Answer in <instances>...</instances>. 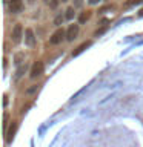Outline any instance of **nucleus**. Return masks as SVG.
<instances>
[{
  "label": "nucleus",
  "instance_id": "nucleus-1",
  "mask_svg": "<svg viewBox=\"0 0 143 147\" xmlns=\"http://www.w3.org/2000/svg\"><path fill=\"white\" fill-rule=\"evenodd\" d=\"M43 71H45L43 63H42V61H35L34 64H32V67H31L29 77H31V78H37V77H40L42 74H43Z\"/></svg>",
  "mask_w": 143,
  "mask_h": 147
},
{
  "label": "nucleus",
  "instance_id": "nucleus-2",
  "mask_svg": "<svg viewBox=\"0 0 143 147\" xmlns=\"http://www.w3.org/2000/svg\"><path fill=\"white\" fill-rule=\"evenodd\" d=\"M65 37H66V32H65L62 28H60V29H57L52 35H51L49 43H51V45H59V43H62V41H63Z\"/></svg>",
  "mask_w": 143,
  "mask_h": 147
},
{
  "label": "nucleus",
  "instance_id": "nucleus-3",
  "mask_svg": "<svg viewBox=\"0 0 143 147\" xmlns=\"http://www.w3.org/2000/svg\"><path fill=\"white\" fill-rule=\"evenodd\" d=\"M22 34H23V28L20 23H17L16 26H14V29H12V35H11V38L14 43H18V41L22 40Z\"/></svg>",
  "mask_w": 143,
  "mask_h": 147
},
{
  "label": "nucleus",
  "instance_id": "nucleus-4",
  "mask_svg": "<svg viewBox=\"0 0 143 147\" xmlns=\"http://www.w3.org/2000/svg\"><path fill=\"white\" fill-rule=\"evenodd\" d=\"M78 35V25H71L66 31V40L68 41H74Z\"/></svg>",
  "mask_w": 143,
  "mask_h": 147
},
{
  "label": "nucleus",
  "instance_id": "nucleus-5",
  "mask_svg": "<svg viewBox=\"0 0 143 147\" xmlns=\"http://www.w3.org/2000/svg\"><path fill=\"white\" fill-rule=\"evenodd\" d=\"M25 41L28 46H34L35 45V37H34V32H32V29H28L25 31Z\"/></svg>",
  "mask_w": 143,
  "mask_h": 147
},
{
  "label": "nucleus",
  "instance_id": "nucleus-6",
  "mask_svg": "<svg viewBox=\"0 0 143 147\" xmlns=\"http://www.w3.org/2000/svg\"><path fill=\"white\" fill-rule=\"evenodd\" d=\"M11 12L14 14H18L23 9V3H22V0H11Z\"/></svg>",
  "mask_w": 143,
  "mask_h": 147
},
{
  "label": "nucleus",
  "instance_id": "nucleus-7",
  "mask_svg": "<svg viewBox=\"0 0 143 147\" xmlns=\"http://www.w3.org/2000/svg\"><path fill=\"white\" fill-rule=\"evenodd\" d=\"M16 130H17V123H16V121H12L11 127H9V130L6 132V142H11V141H12V138H14V133H16Z\"/></svg>",
  "mask_w": 143,
  "mask_h": 147
},
{
  "label": "nucleus",
  "instance_id": "nucleus-8",
  "mask_svg": "<svg viewBox=\"0 0 143 147\" xmlns=\"http://www.w3.org/2000/svg\"><path fill=\"white\" fill-rule=\"evenodd\" d=\"M91 45H92V41H91V40H89V41H85V43H82V45L78 46V48H77L76 51H74V52H72V55H74V57H77L78 54H82L83 51H85V49H88Z\"/></svg>",
  "mask_w": 143,
  "mask_h": 147
},
{
  "label": "nucleus",
  "instance_id": "nucleus-9",
  "mask_svg": "<svg viewBox=\"0 0 143 147\" xmlns=\"http://www.w3.org/2000/svg\"><path fill=\"white\" fill-rule=\"evenodd\" d=\"M23 61H25V54H23V52H17L16 57H14V64H16V66H20Z\"/></svg>",
  "mask_w": 143,
  "mask_h": 147
},
{
  "label": "nucleus",
  "instance_id": "nucleus-10",
  "mask_svg": "<svg viewBox=\"0 0 143 147\" xmlns=\"http://www.w3.org/2000/svg\"><path fill=\"white\" fill-rule=\"evenodd\" d=\"M65 18H66V16H63V14H57V16H55V18H54V25H55V26H60V25L63 23Z\"/></svg>",
  "mask_w": 143,
  "mask_h": 147
},
{
  "label": "nucleus",
  "instance_id": "nucleus-11",
  "mask_svg": "<svg viewBox=\"0 0 143 147\" xmlns=\"http://www.w3.org/2000/svg\"><path fill=\"white\" fill-rule=\"evenodd\" d=\"M89 17H91V12H89V11L82 12V14H80V17H78V22H80V23H85V22L89 20Z\"/></svg>",
  "mask_w": 143,
  "mask_h": 147
},
{
  "label": "nucleus",
  "instance_id": "nucleus-12",
  "mask_svg": "<svg viewBox=\"0 0 143 147\" xmlns=\"http://www.w3.org/2000/svg\"><path fill=\"white\" fill-rule=\"evenodd\" d=\"M25 71H26V64H20L18 69H17V74H16V80H18V78L25 74Z\"/></svg>",
  "mask_w": 143,
  "mask_h": 147
},
{
  "label": "nucleus",
  "instance_id": "nucleus-13",
  "mask_svg": "<svg viewBox=\"0 0 143 147\" xmlns=\"http://www.w3.org/2000/svg\"><path fill=\"white\" fill-rule=\"evenodd\" d=\"M45 3L48 5V6H51L52 9H55L59 6V3H60V0H45Z\"/></svg>",
  "mask_w": 143,
  "mask_h": 147
},
{
  "label": "nucleus",
  "instance_id": "nucleus-14",
  "mask_svg": "<svg viewBox=\"0 0 143 147\" xmlns=\"http://www.w3.org/2000/svg\"><path fill=\"white\" fill-rule=\"evenodd\" d=\"M74 6H71V8H68L66 9V14H65V16H66V20H72L74 18Z\"/></svg>",
  "mask_w": 143,
  "mask_h": 147
},
{
  "label": "nucleus",
  "instance_id": "nucleus-15",
  "mask_svg": "<svg viewBox=\"0 0 143 147\" xmlns=\"http://www.w3.org/2000/svg\"><path fill=\"white\" fill-rule=\"evenodd\" d=\"M143 0H128L126 2V6H134V5H138V3H142Z\"/></svg>",
  "mask_w": 143,
  "mask_h": 147
},
{
  "label": "nucleus",
  "instance_id": "nucleus-16",
  "mask_svg": "<svg viewBox=\"0 0 143 147\" xmlns=\"http://www.w3.org/2000/svg\"><path fill=\"white\" fill-rule=\"evenodd\" d=\"M83 0H74V8H82Z\"/></svg>",
  "mask_w": 143,
  "mask_h": 147
},
{
  "label": "nucleus",
  "instance_id": "nucleus-17",
  "mask_svg": "<svg viewBox=\"0 0 143 147\" xmlns=\"http://www.w3.org/2000/svg\"><path fill=\"white\" fill-rule=\"evenodd\" d=\"M105 31H106V26H103L101 29H99V31H97V32H95V35H100V34H103Z\"/></svg>",
  "mask_w": 143,
  "mask_h": 147
},
{
  "label": "nucleus",
  "instance_id": "nucleus-18",
  "mask_svg": "<svg viewBox=\"0 0 143 147\" xmlns=\"http://www.w3.org/2000/svg\"><path fill=\"white\" fill-rule=\"evenodd\" d=\"M37 90V86H34V87H29V89L26 90V94H32V92H35Z\"/></svg>",
  "mask_w": 143,
  "mask_h": 147
},
{
  "label": "nucleus",
  "instance_id": "nucleus-19",
  "mask_svg": "<svg viewBox=\"0 0 143 147\" xmlns=\"http://www.w3.org/2000/svg\"><path fill=\"white\" fill-rule=\"evenodd\" d=\"M88 2H89V5H97L100 0H88Z\"/></svg>",
  "mask_w": 143,
  "mask_h": 147
},
{
  "label": "nucleus",
  "instance_id": "nucleus-20",
  "mask_svg": "<svg viewBox=\"0 0 143 147\" xmlns=\"http://www.w3.org/2000/svg\"><path fill=\"white\" fill-rule=\"evenodd\" d=\"M3 104H5V106H6V104H8V96H6V95H5V100H3Z\"/></svg>",
  "mask_w": 143,
  "mask_h": 147
},
{
  "label": "nucleus",
  "instance_id": "nucleus-21",
  "mask_svg": "<svg viewBox=\"0 0 143 147\" xmlns=\"http://www.w3.org/2000/svg\"><path fill=\"white\" fill-rule=\"evenodd\" d=\"M26 2H28V5H32V3L35 2V0H26Z\"/></svg>",
  "mask_w": 143,
  "mask_h": 147
},
{
  "label": "nucleus",
  "instance_id": "nucleus-22",
  "mask_svg": "<svg viewBox=\"0 0 143 147\" xmlns=\"http://www.w3.org/2000/svg\"><path fill=\"white\" fill-rule=\"evenodd\" d=\"M138 16H140V17H143V9H140V12H138Z\"/></svg>",
  "mask_w": 143,
  "mask_h": 147
},
{
  "label": "nucleus",
  "instance_id": "nucleus-23",
  "mask_svg": "<svg viewBox=\"0 0 143 147\" xmlns=\"http://www.w3.org/2000/svg\"><path fill=\"white\" fill-rule=\"evenodd\" d=\"M60 2H62V3H66V2H68V0H60Z\"/></svg>",
  "mask_w": 143,
  "mask_h": 147
}]
</instances>
